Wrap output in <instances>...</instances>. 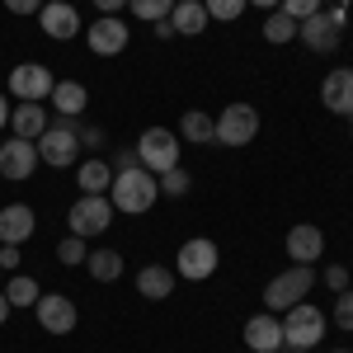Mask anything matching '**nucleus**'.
<instances>
[{
	"label": "nucleus",
	"instance_id": "aec40b11",
	"mask_svg": "<svg viewBox=\"0 0 353 353\" xmlns=\"http://www.w3.org/2000/svg\"><path fill=\"white\" fill-rule=\"evenodd\" d=\"M170 24H174V33H184V38L203 33V28H208V10H203V0H174Z\"/></svg>",
	"mask_w": 353,
	"mask_h": 353
},
{
	"label": "nucleus",
	"instance_id": "cd10ccee",
	"mask_svg": "<svg viewBox=\"0 0 353 353\" xmlns=\"http://www.w3.org/2000/svg\"><path fill=\"white\" fill-rule=\"evenodd\" d=\"M128 5H132L137 19H151V24L170 19V10H174V0H128Z\"/></svg>",
	"mask_w": 353,
	"mask_h": 353
},
{
	"label": "nucleus",
	"instance_id": "2eb2a0df",
	"mask_svg": "<svg viewBox=\"0 0 353 353\" xmlns=\"http://www.w3.org/2000/svg\"><path fill=\"white\" fill-rule=\"evenodd\" d=\"M297 38L306 43V48H311V52L325 57V52H334V48H339V24H334L325 10H321V14H311V19H301Z\"/></svg>",
	"mask_w": 353,
	"mask_h": 353
},
{
	"label": "nucleus",
	"instance_id": "423d86ee",
	"mask_svg": "<svg viewBox=\"0 0 353 353\" xmlns=\"http://www.w3.org/2000/svg\"><path fill=\"white\" fill-rule=\"evenodd\" d=\"M52 85H57V76L43 61H19V66L10 71V94H14L19 104H43V99H52Z\"/></svg>",
	"mask_w": 353,
	"mask_h": 353
},
{
	"label": "nucleus",
	"instance_id": "7ed1b4c3",
	"mask_svg": "<svg viewBox=\"0 0 353 353\" xmlns=\"http://www.w3.org/2000/svg\"><path fill=\"white\" fill-rule=\"evenodd\" d=\"M33 146H38V161H43V165L66 170V165L76 161V151H81V132H76L71 118H61V123H48V132L38 137Z\"/></svg>",
	"mask_w": 353,
	"mask_h": 353
},
{
	"label": "nucleus",
	"instance_id": "bb28decb",
	"mask_svg": "<svg viewBox=\"0 0 353 353\" xmlns=\"http://www.w3.org/2000/svg\"><path fill=\"white\" fill-rule=\"evenodd\" d=\"M5 297H10V306H38V283L28 273H14L5 283Z\"/></svg>",
	"mask_w": 353,
	"mask_h": 353
},
{
	"label": "nucleus",
	"instance_id": "1a4fd4ad",
	"mask_svg": "<svg viewBox=\"0 0 353 353\" xmlns=\"http://www.w3.org/2000/svg\"><path fill=\"white\" fill-rule=\"evenodd\" d=\"M217 245L208 241V236H193V241L179 245V278H189V283H203V278H212L217 273Z\"/></svg>",
	"mask_w": 353,
	"mask_h": 353
},
{
	"label": "nucleus",
	"instance_id": "e433bc0d",
	"mask_svg": "<svg viewBox=\"0 0 353 353\" xmlns=\"http://www.w3.org/2000/svg\"><path fill=\"white\" fill-rule=\"evenodd\" d=\"M81 146L99 151V146H104V132H99V128H85V132H81Z\"/></svg>",
	"mask_w": 353,
	"mask_h": 353
},
{
	"label": "nucleus",
	"instance_id": "a18cd8bd",
	"mask_svg": "<svg viewBox=\"0 0 353 353\" xmlns=\"http://www.w3.org/2000/svg\"><path fill=\"white\" fill-rule=\"evenodd\" d=\"M334 353H353V349H334Z\"/></svg>",
	"mask_w": 353,
	"mask_h": 353
},
{
	"label": "nucleus",
	"instance_id": "dca6fc26",
	"mask_svg": "<svg viewBox=\"0 0 353 353\" xmlns=\"http://www.w3.org/2000/svg\"><path fill=\"white\" fill-rule=\"evenodd\" d=\"M85 38H90V48H94L99 57H113V52H123V48H128V24H123L118 14H104L99 24L85 28Z\"/></svg>",
	"mask_w": 353,
	"mask_h": 353
},
{
	"label": "nucleus",
	"instance_id": "6e6552de",
	"mask_svg": "<svg viewBox=\"0 0 353 353\" xmlns=\"http://www.w3.org/2000/svg\"><path fill=\"white\" fill-rule=\"evenodd\" d=\"M316 288V273H311V264H292L288 273H278L269 283V292H264V301H269V311H288V306H297L306 292Z\"/></svg>",
	"mask_w": 353,
	"mask_h": 353
},
{
	"label": "nucleus",
	"instance_id": "c85d7f7f",
	"mask_svg": "<svg viewBox=\"0 0 353 353\" xmlns=\"http://www.w3.org/2000/svg\"><path fill=\"white\" fill-rule=\"evenodd\" d=\"M156 184H161V193H170V198H184V193H189V170H179V165H174V170H165V174H156Z\"/></svg>",
	"mask_w": 353,
	"mask_h": 353
},
{
	"label": "nucleus",
	"instance_id": "393cba45",
	"mask_svg": "<svg viewBox=\"0 0 353 353\" xmlns=\"http://www.w3.org/2000/svg\"><path fill=\"white\" fill-rule=\"evenodd\" d=\"M179 132H184V141H198V146H208V141H217V128H212V118L208 113H184V123H179Z\"/></svg>",
	"mask_w": 353,
	"mask_h": 353
},
{
	"label": "nucleus",
	"instance_id": "5701e85b",
	"mask_svg": "<svg viewBox=\"0 0 353 353\" xmlns=\"http://www.w3.org/2000/svg\"><path fill=\"white\" fill-rule=\"evenodd\" d=\"M76 179H81V193H109L113 189V170L104 161H85L76 170Z\"/></svg>",
	"mask_w": 353,
	"mask_h": 353
},
{
	"label": "nucleus",
	"instance_id": "c9c22d12",
	"mask_svg": "<svg viewBox=\"0 0 353 353\" xmlns=\"http://www.w3.org/2000/svg\"><path fill=\"white\" fill-rule=\"evenodd\" d=\"M0 269H19V245H5L0 250Z\"/></svg>",
	"mask_w": 353,
	"mask_h": 353
},
{
	"label": "nucleus",
	"instance_id": "79ce46f5",
	"mask_svg": "<svg viewBox=\"0 0 353 353\" xmlns=\"http://www.w3.org/2000/svg\"><path fill=\"white\" fill-rule=\"evenodd\" d=\"M10 123V104H5V94H0V128Z\"/></svg>",
	"mask_w": 353,
	"mask_h": 353
},
{
	"label": "nucleus",
	"instance_id": "f257e3e1",
	"mask_svg": "<svg viewBox=\"0 0 353 353\" xmlns=\"http://www.w3.org/2000/svg\"><path fill=\"white\" fill-rule=\"evenodd\" d=\"M156 198H161V184H156V174L151 170H118L113 174V189H109V203L113 212H128V217H137V212H151L156 208Z\"/></svg>",
	"mask_w": 353,
	"mask_h": 353
},
{
	"label": "nucleus",
	"instance_id": "72a5a7b5",
	"mask_svg": "<svg viewBox=\"0 0 353 353\" xmlns=\"http://www.w3.org/2000/svg\"><path fill=\"white\" fill-rule=\"evenodd\" d=\"M325 288L344 292V288H349V269H344V264H330V269H325Z\"/></svg>",
	"mask_w": 353,
	"mask_h": 353
},
{
	"label": "nucleus",
	"instance_id": "f8f14e48",
	"mask_svg": "<svg viewBox=\"0 0 353 353\" xmlns=\"http://www.w3.org/2000/svg\"><path fill=\"white\" fill-rule=\"evenodd\" d=\"M321 104L339 118H353V66H339L330 71L325 85H321Z\"/></svg>",
	"mask_w": 353,
	"mask_h": 353
},
{
	"label": "nucleus",
	"instance_id": "412c9836",
	"mask_svg": "<svg viewBox=\"0 0 353 353\" xmlns=\"http://www.w3.org/2000/svg\"><path fill=\"white\" fill-rule=\"evenodd\" d=\"M137 292L146 301H165L170 292H174V273L161 269V264H146V269L137 273Z\"/></svg>",
	"mask_w": 353,
	"mask_h": 353
},
{
	"label": "nucleus",
	"instance_id": "4c0bfd02",
	"mask_svg": "<svg viewBox=\"0 0 353 353\" xmlns=\"http://www.w3.org/2000/svg\"><path fill=\"white\" fill-rule=\"evenodd\" d=\"M137 146H128V151H118V170H137Z\"/></svg>",
	"mask_w": 353,
	"mask_h": 353
},
{
	"label": "nucleus",
	"instance_id": "c756f323",
	"mask_svg": "<svg viewBox=\"0 0 353 353\" xmlns=\"http://www.w3.org/2000/svg\"><path fill=\"white\" fill-rule=\"evenodd\" d=\"M85 254H90V250H85L81 236H66V241L57 245V259H61V264H71V269H76V264H85Z\"/></svg>",
	"mask_w": 353,
	"mask_h": 353
},
{
	"label": "nucleus",
	"instance_id": "49530a36",
	"mask_svg": "<svg viewBox=\"0 0 353 353\" xmlns=\"http://www.w3.org/2000/svg\"><path fill=\"white\" fill-rule=\"evenodd\" d=\"M349 128H353V118H349Z\"/></svg>",
	"mask_w": 353,
	"mask_h": 353
},
{
	"label": "nucleus",
	"instance_id": "20e7f679",
	"mask_svg": "<svg viewBox=\"0 0 353 353\" xmlns=\"http://www.w3.org/2000/svg\"><path fill=\"white\" fill-rule=\"evenodd\" d=\"M137 161H141V170H151V174L174 170L179 165V137L170 132V128H146V132L137 137Z\"/></svg>",
	"mask_w": 353,
	"mask_h": 353
},
{
	"label": "nucleus",
	"instance_id": "9b49d317",
	"mask_svg": "<svg viewBox=\"0 0 353 353\" xmlns=\"http://www.w3.org/2000/svg\"><path fill=\"white\" fill-rule=\"evenodd\" d=\"M38 325L48 330V334H71L76 330V301L61 297V292L38 297Z\"/></svg>",
	"mask_w": 353,
	"mask_h": 353
},
{
	"label": "nucleus",
	"instance_id": "f704fd0d",
	"mask_svg": "<svg viewBox=\"0 0 353 353\" xmlns=\"http://www.w3.org/2000/svg\"><path fill=\"white\" fill-rule=\"evenodd\" d=\"M5 10H10V14H38L43 0H5Z\"/></svg>",
	"mask_w": 353,
	"mask_h": 353
},
{
	"label": "nucleus",
	"instance_id": "0eeeda50",
	"mask_svg": "<svg viewBox=\"0 0 353 353\" xmlns=\"http://www.w3.org/2000/svg\"><path fill=\"white\" fill-rule=\"evenodd\" d=\"M212 128H217L221 146H250L254 132H259V113H254V104H226L212 118Z\"/></svg>",
	"mask_w": 353,
	"mask_h": 353
},
{
	"label": "nucleus",
	"instance_id": "9d476101",
	"mask_svg": "<svg viewBox=\"0 0 353 353\" xmlns=\"http://www.w3.org/2000/svg\"><path fill=\"white\" fill-rule=\"evenodd\" d=\"M38 170V146L24 141V137H14V141H0V179H28Z\"/></svg>",
	"mask_w": 353,
	"mask_h": 353
},
{
	"label": "nucleus",
	"instance_id": "473e14b6",
	"mask_svg": "<svg viewBox=\"0 0 353 353\" xmlns=\"http://www.w3.org/2000/svg\"><path fill=\"white\" fill-rule=\"evenodd\" d=\"M321 5H325V0H283V5H278V10H283V14H292V19H311V14H321Z\"/></svg>",
	"mask_w": 353,
	"mask_h": 353
},
{
	"label": "nucleus",
	"instance_id": "37998d69",
	"mask_svg": "<svg viewBox=\"0 0 353 353\" xmlns=\"http://www.w3.org/2000/svg\"><path fill=\"white\" fill-rule=\"evenodd\" d=\"M288 353H311V349H288Z\"/></svg>",
	"mask_w": 353,
	"mask_h": 353
},
{
	"label": "nucleus",
	"instance_id": "f03ea898",
	"mask_svg": "<svg viewBox=\"0 0 353 353\" xmlns=\"http://www.w3.org/2000/svg\"><path fill=\"white\" fill-rule=\"evenodd\" d=\"M321 339H325V311L311 306V301L288 306V316H283V349H316Z\"/></svg>",
	"mask_w": 353,
	"mask_h": 353
},
{
	"label": "nucleus",
	"instance_id": "b1692460",
	"mask_svg": "<svg viewBox=\"0 0 353 353\" xmlns=\"http://www.w3.org/2000/svg\"><path fill=\"white\" fill-rule=\"evenodd\" d=\"M85 269H90V278H99V283H113V278L123 273V254H113V250H90V254H85Z\"/></svg>",
	"mask_w": 353,
	"mask_h": 353
},
{
	"label": "nucleus",
	"instance_id": "4be33fe9",
	"mask_svg": "<svg viewBox=\"0 0 353 353\" xmlns=\"http://www.w3.org/2000/svg\"><path fill=\"white\" fill-rule=\"evenodd\" d=\"M52 104L61 109V118H76V113H85L90 94H85L81 81H57V85H52Z\"/></svg>",
	"mask_w": 353,
	"mask_h": 353
},
{
	"label": "nucleus",
	"instance_id": "58836bf2",
	"mask_svg": "<svg viewBox=\"0 0 353 353\" xmlns=\"http://www.w3.org/2000/svg\"><path fill=\"white\" fill-rule=\"evenodd\" d=\"M94 5H99V14H118V10H123L128 0H94Z\"/></svg>",
	"mask_w": 353,
	"mask_h": 353
},
{
	"label": "nucleus",
	"instance_id": "f3484780",
	"mask_svg": "<svg viewBox=\"0 0 353 353\" xmlns=\"http://www.w3.org/2000/svg\"><path fill=\"white\" fill-rule=\"evenodd\" d=\"M33 231H38V217H33V208H24V203H10V208H0V245H24Z\"/></svg>",
	"mask_w": 353,
	"mask_h": 353
},
{
	"label": "nucleus",
	"instance_id": "ea45409f",
	"mask_svg": "<svg viewBox=\"0 0 353 353\" xmlns=\"http://www.w3.org/2000/svg\"><path fill=\"white\" fill-rule=\"evenodd\" d=\"M10 311H14V306H10V297H5V288H0V325L10 321Z\"/></svg>",
	"mask_w": 353,
	"mask_h": 353
},
{
	"label": "nucleus",
	"instance_id": "2f4dec72",
	"mask_svg": "<svg viewBox=\"0 0 353 353\" xmlns=\"http://www.w3.org/2000/svg\"><path fill=\"white\" fill-rule=\"evenodd\" d=\"M330 316H334V325H339V330H353V292H349V288L334 292V311H330Z\"/></svg>",
	"mask_w": 353,
	"mask_h": 353
},
{
	"label": "nucleus",
	"instance_id": "a878e982",
	"mask_svg": "<svg viewBox=\"0 0 353 353\" xmlns=\"http://www.w3.org/2000/svg\"><path fill=\"white\" fill-rule=\"evenodd\" d=\"M297 19H292V14H283V10H273L269 19H264V38H269L273 48H283V43H292V38H297Z\"/></svg>",
	"mask_w": 353,
	"mask_h": 353
},
{
	"label": "nucleus",
	"instance_id": "ddd939ff",
	"mask_svg": "<svg viewBox=\"0 0 353 353\" xmlns=\"http://www.w3.org/2000/svg\"><path fill=\"white\" fill-rule=\"evenodd\" d=\"M38 24H43V33L48 38H76V28H85L81 24V14H76V5H66V0H48L43 10H38Z\"/></svg>",
	"mask_w": 353,
	"mask_h": 353
},
{
	"label": "nucleus",
	"instance_id": "39448f33",
	"mask_svg": "<svg viewBox=\"0 0 353 353\" xmlns=\"http://www.w3.org/2000/svg\"><path fill=\"white\" fill-rule=\"evenodd\" d=\"M71 236H81V241H90V236H99V231H109L113 226V203L109 193H81L76 203H71Z\"/></svg>",
	"mask_w": 353,
	"mask_h": 353
},
{
	"label": "nucleus",
	"instance_id": "4468645a",
	"mask_svg": "<svg viewBox=\"0 0 353 353\" xmlns=\"http://www.w3.org/2000/svg\"><path fill=\"white\" fill-rule=\"evenodd\" d=\"M245 349L250 353H278L283 349V321H273V316H250L245 321Z\"/></svg>",
	"mask_w": 353,
	"mask_h": 353
},
{
	"label": "nucleus",
	"instance_id": "7c9ffc66",
	"mask_svg": "<svg viewBox=\"0 0 353 353\" xmlns=\"http://www.w3.org/2000/svg\"><path fill=\"white\" fill-rule=\"evenodd\" d=\"M250 0H203V10H208V19H236Z\"/></svg>",
	"mask_w": 353,
	"mask_h": 353
},
{
	"label": "nucleus",
	"instance_id": "c03bdc74",
	"mask_svg": "<svg viewBox=\"0 0 353 353\" xmlns=\"http://www.w3.org/2000/svg\"><path fill=\"white\" fill-rule=\"evenodd\" d=\"M334 5H353V0H334Z\"/></svg>",
	"mask_w": 353,
	"mask_h": 353
},
{
	"label": "nucleus",
	"instance_id": "a211bd4d",
	"mask_svg": "<svg viewBox=\"0 0 353 353\" xmlns=\"http://www.w3.org/2000/svg\"><path fill=\"white\" fill-rule=\"evenodd\" d=\"M321 254H325L321 226H292V231H288V259H292V264H316Z\"/></svg>",
	"mask_w": 353,
	"mask_h": 353
},
{
	"label": "nucleus",
	"instance_id": "a19ab883",
	"mask_svg": "<svg viewBox=\"0 0 353 353\" xmlns=\"http://www.w3.org/2000/svg\"><path fill=\"white\" fill-rule=\"evenodd\" d=\"M250 5H259V10H278L283 0H250Z\"/></svg>",
	"mask_w": 353,
	"mask_h": 353
},
{
	"label": "nucleus",
	"instance_id": "6ab92c4d",
	"mask_svg": "<svg viewBox=\"0 0 353 353\" xmlns=\"http://www.w3.org/2000/svg\"><path fill=\"white\" fill-rule=\"evenodd\" d=\"M10 128L24 141H38L48 132V113H43V104H19V109H10Z\"/></svg>",
	"mask_w": 353,
	"mask_h": 353
}]
</instances>
